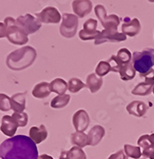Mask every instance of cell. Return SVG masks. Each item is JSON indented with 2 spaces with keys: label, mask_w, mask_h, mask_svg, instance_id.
<instances>
[{
  "label": "cell",
  "mask_w": 154,
  "mask_h": 159,
  "mask_svg": "<svg viewBox=\"0 0 154 159\" xmlns=\"http://www.w3.org/2000/svg\"><path fill=\"white\" fill-rule=\"evenodd\" d=\"M0 157L2 159H37L39 156L36 144L30 137L17 135L0 144Z\"/></svg>",
  "instance_id": "6da1fadb"
},
{
  "label": "cell",
  "mask_w": 154,
  "mask_h": 159,
  "mask_svg": "<svg viewBox=\"0 0 154 159\" xmlns=\"http://www.w3.org/2000/svg\"><path fill=\"white\" fill-rule=\"evenodd\" d=\"M36 55V50L33 47L25 46L10 52L7 57L6 64L12 71H22L34 62Z\"/></svg>",
  "instance_id": "7a4b0ae2"
},
{
  "label": "cell",
  "mask_w": 154,
  "mask_h": 159,
  "mask_svg": "<svg viewBox=\"0 0 154 159\" xmlns=\"http://www.w3.org/2000/svg\"><path fill=\"white\" fill-rule=\"evenodd\" d=\"M132 63L136 71L139 73V75L145 77L154 66V49L145 48L142 51H135L133 53Z\"/></svg>",
  "instance_id": "3957f363"
},
{
  "label": "cell",
  "mask_w": 154,
  "mask_h": 159,
  "mask_svg": "<svg viewBox=\"0 0 154 159\" xmlns=\"http://www.w3.org/2000/svg\"><path fill=\"white\" fill-rule=\"evenodd\" d=\"M4 23L7 26V38L11 44L22 46L29 41L28 34L17 25L16 19L12 17H7L5 18Z\"/></svg>",
  "instance_id": "277c9868"
},
{
  "label": "cell",
  "mask_w": 154,
  "mask_h": 159,
  "mask_svg": "<svg viewBox=\"0 0 154 159\" xmlns=\"http://www.w3.org/2000/svg\"><path fill=\"white\" fill-rule=\"evenodd\" d=\"M78 25L79 20L76 15L71 13H63L62 22L59 27V33L63 37L73 38L77 33Z\"/></svg>",
  "instance_id": "5b68a950"
},
{
  "label": "cell",
  "mask_w": 154,
  "mask_h": 159,
  "mask_svg": "<svg viewBox=\"0 0 154 159\" xmlns=\"http://www.w3.org/2000/svg\"><path fill=\"white\" fill-rule=\"evenodd\" d=\"M95 13L98 19L100 20L104 29L117 31V28L120 24V18L117 15L112 14L110 16H107L106 9L102 5H97L95 7Z\"/></svg>",
  "instance_id": "8992f818"
},
{
  "label": "cell",
  "mask_w": 154,
  "mask_h": 159,
  "mask_svg": "<svg viewBox=\"0 0 154 159\" xmlns=\"http://www.w3.org/2000/svg\"><path fill=\"white\" fill-rule=\"evenodd\" d=\"M16 23L27 34H34L41 28V22L38 20V19L34 18L33 15L29 13L23 16H19L16 19Z\"/></svg>",
  "instance_id": "52a82bcc"
},
{
  "label": "cell",
  "mask_w": 154,
  "mask_h": 159,
  "mask_svg": "<svg viewBox=\"0 0 154 159\" xmlns=\"http://www.w3.org/2000/svg\"><path fill=\"white\" fill-rule=\"evenodd\" d=\"M126 40V35L123 33H119L118 31H112V30H106L100 32V34L98 36V38L95 40V45H100L106 42L111 43H119Z\"/></svg>",
  "instance_id": "ba28073f"
},
{
  "label": "cell",
  "mask_w": 154,
  "mask_h": 159,
  "mask_svg": "<svg viewBox=\"0 0 154 159\" xmlns=\"http://www.w3.org/2000/svg\"><path fill=\"white\" fill-rule=\"evenodd\" d=\"M35 16L41 23H59L61 20L59 11L54 7H46Z\"/></svg>",
  "instance_id": "9c48e42d"
},
{
  "label": "cell",
  "mask_w": 154,
  "mask_h": 159,
  "mask_svg": "<svg viewBox=\"0 0 154 159\" xmlns=\"http://www.w3.org/2000/svg\"><path fill=\"white\" fill-rule=\"evenodd\" d=\"M73 124L76 131L84 132L85 130H86L90 124V118L88 114L83 109L78 110L73 116Z\"/></svg>",
  "instance_id": "30bf717a"
},
{
  "label": "cell",
  "mask_w": 154,
  "mask_h": 159,
  "mask_svg": "<svg viewBox=\"0 0 154 159\" xmlns=\"http://www.w3.org/2000/svg\"><path fill=\"white\" fill-rule=\"evenodd\" d=\"M73 10L79 18H84L88 15L93 8L92 2L90 0H74L72 4Z\"/></svg>",
  "instance_id": "8fae6325"
},
{
  "label": "cell",
  "mask_w": 154,
  "mask_h": 159,
  "mask_svg": "<svg viewBox=\"0 0 154 159\" xmlns=\"http://www.w3.org/2000/svg\"><path fill=\"white\" fill-rule=\"evenodd\" d=\"M141 29L140 21L139 19L135 18L133 20H130L128 17L125 19V22L122 25V32L125 35H129L131 37L136 36Z\"/></svg>",
  "instance_id": "7c38bea8"
},
{
  "label": "cell",
  "mask_w": 154,
  "mask_h": 159,
  "mask_svg": "<svg viewBox=\"0 0 154 159\" xmlns=\"http://www.w3.org/2000/svg\"><path fill=\"white\" fill-rule=\"evenodd\" d=\"M18 128V124L15 122L11 116H4L2 117L0 129L6 136H8L10 138L14 137Z\"/></svg>",
  "instance_id": "4fadbf2b"
},
{
  "label": "cell",
  "mask_w": 154,
  "mask_h": 159,
  "mask_svg": "<svg viewBox=\"0 0 154 159\" xmlns=\"http://www.w3.org/2000/svg\"><path fill=\"white\" fill-rule=\"evenodd\" d=\"M148 105L141 101H134L131 102L126 106V111L129 115L134 116L136 117H143L148 112Z\"/></svg>",
  "instance_id": "5bb4252c"
},
{
  "label": "cell",
  "mask_w": 154,
  "mask_h": 159,
  "mask_svg": "<svg viewBox=\"0 0 154 159\" xmlns=\"http://www.w3.org/2000/svg\"><path fill=\"white\" fill-rule=\"evenodd\" d=\"M154 87V79L145 77V81L138 84L132 90V94L138 96H148L152 92Z\"/></svg>",
  "instance_id": "9a60e30c"
},
{
  "label": "cell",
  "mask_w": 154,
  "mask_h": 159,
  "mask_svg": "<svg viewBox=\"0 0 154 159\" xmlns=\"http://www.w3.org/2000/svg\"><path fill=\"white\" fill-rule=\"evenodd\" d=\"M87 136L89 140V145L97 146L105 136V129L100 125H96L89 130Z\"/></svg>",
  "instance_id": "2e32d148"
},
{
  "label": "cell",
  "mask_w": 154,
  "mask_h": 159,
  "mask_svg": "<svg viewBox=\"0 0 154 159\" xmlns=\"http://www.w3.org/2000/svg\"><path fill=\"white\" fill-rule=\"evenodd\" d=\"M29 137L35 144H39L47 138V130L44 125H40V127H32L29 130Z\"/></svg>",
  "instance_id": "e0dca14e"
},
{
  "label": "cell",
  "mask_w": 154,
  "mask_h": 159,
  "mask_svg": "<svg viewBox=\"0 0 154 159\" xmlns=\"http://www.w3.org/2000/svg\"><path fill=\"white\" fill-rule=\"evenodd\" d=\"M11 109L14 113H22L26 107V98L24 93H16L10 98Z\"/></svg>",
  "instance_id": "ac0fdd59"
},
{
  "label": "cell",
  "mask_w": 154,
  "mask_h": 159,
  "mask_svg": "<svg viewBox=\"0 0 154 159\" xmlns=\"http://www.w3.org/2000/svg\"><path fill=\"white\" fill-rule=\"evenodd\" d=\"M86 88L90 90V92L92 94L98 92L102 85H103V79L102 77H99L96 75V73H92V74H89L86 77Z\"/></svg>",
  "instance_id": "d6986e66"
},
{
  "label": "cell",
  "mask_w": 154,
  "mask_h": 159,
  "mask_svg": "<svg viewBox=\"0 0 154 159\" xmlns=\"http://www.w3.org/2000/svg\"><path fill=\"white\" fill-rule=\"evenodd\" d=\"M51 91L49 89V83L40 82L36 84L32 91V95L36 99H45L50 95Z\"/></svg>",
  "instance_id": "ffe728a7"
},
{
  "label": "cell",
  "mask_w": 154,
  "mask_h": 159,
  "mask_svg": "<svg viewBox=\"0 0 154 159\" xmlns=\"http://www.w3.org/2000/svg\"><path fill=\"white\" fill-rule=\"evenodd\" d=\"M49 89L51 92L57 93L59 95H63L68 90V83L62 78H56L50 82Z\"/></svg>",
  "instance_id": "44dd1931"
},
{
  "label": "cell",
  "mask_w": 154,
  "mask_h": 159,
  "mask_svg": "<svg viewBox=\"0 0 154 159\" xmlns=\"http://www.w3.org/2000/svg\"><path fill=\"white\" fill-rule=\"evenodd\" d=\"M71 143L74 146L84 148L87 145H89V140L88 136L85 132H74L71 136Z\"/></svg>",
  "instance_id": "7402d4cb"
},
{
  "label": "cell",
  "mask_w": 154,
  "mask_h": 159,
  "mask_svg": "<svg viewBox=\"0 0 154 159\" xmlns=\"http://www.w3.org/2000/svg\"><path fill=\"white\" fill-rule=\"evenodd\" d=\"M136 69L134 68V65L132 62H129L127 64H125L120 69V76L123 81H129L135 78L136 76Z\"/></svg>",
  "instance_id": "603a6c76"
},
{
  "label": "cell",
  "mask_w": 154,
  "mask_h": 159,
  "mask_svg": "<svg viewBox=\"0 0 154 159\" xmlns=\"http://www.w3.org/2000/svg\"><path fill=\"white\" fill-rule=\"evenodd\" d=\"M70 100H71V96L68 94L58 95L51 101L50 106L54 109H61L68 105Z\"/></svg>",
  "instance_id": "cb8c5ba5"
},
{
  "label": "cell",
  "mask_w": 154,
  "mask_h": 159,
  "mask_svg": "<svg viewBox=\"0 0 154 159\" xmlns=\"http://www.w3.org/2000/svg\"><path fill=\"white\" fill-rule=\"evenodd\" d=\"M85 88H86V85L83 83V81L80 80L79 78L73 77L68 81V90L72 94H75Z\"/></svg>",
  "instance_id": "d4e9b609"
},
{
  "label": "cell",
  "mask_w": 154,
  "mask_h": 159,
  "mask_svg": "<svg viewBox=\"0 0 154 159\" xmlns=\"http://www.w3.org/2000/svg\"><path fill=\"white\" fill-rule=\"evenodd\" d=\"M124 151L127 157H131L134 159H139L142 156V151L139 146H134L131 144H125Z\"/></svg>",
  "instance_id": "484cf974"
},
{
  "label": "cell",
  "mask_w": 154,
  "mask_h": 159,
  "mask_svg": "<svg viewBox=\"0 0 154 159\" xmlns=\"http://www.w3.org/2000/svg\"><path fill=\"white\" fill-rule=\"evenodd\" d=\"M68 159H86V154L80 147L73 146L69 151H67Z\"/></svg>",
  "instance_id": "4316f807"
},
{
  "label": "cell",
  "mask_w": 154,
  "mask_h": 159,
  "mask_svg": "<svg viewBox=\"0 0 154 159\" xmlns=\"http://www.w3.org/2000/svg\"><path fill=\"white\" fill-rule=\"evenodd\" d=\"M110 72H112V68L108 61H101L99 62V64L96 67V75L99 77L107 75Z\"/></svg>",
  "instance_id": "83f0119b"
},
{
  "label": "cell",
  "mask_w": 154,
  "mask_h": 159,
  "mask_svg": "<svg viewBox=\"0 0 154 159\" xmlns=\"http://www.w3.org/2000/svg\"><path fill=\"white\" fill-rule=\"evenodd\" d=\"M117 58L119 59V61L122 62L123 65L125 64H127L129 62H131L132 59H133V55L131 54V52L125 48H123L121 49H119V51L117 52Z\"/></svg>",
  "instance_id": "f1b7e54d"
},
{
  "label": "cell",
  "mask_w": 154,
  "mask_h": 159,
  "mask_svg": "<svg viewBox=\"0 0 154 159\" xmlns=\"http://www.w3.org/2000/svg\"><path fill=\"white\" fill-rule=\"evenodd\" d=\"M11 116L20 128H23L28 124V115L24 112L14 113Z\"/></svg>",
  "instance_id": "f546056e"
},
{
  "label": "cell",
  "mask_w": 154,
  "mask_h": 159,
  "mask_svg": "<svg viewBox=\"0 0 154 159\" xmlns=\"http://www.w3.org/2000/svg\"><path fill=\"white\" fill-rule=\"evenodd\" d=\"M100 34V31H96V32H86L84 29L79 32V37L81 40L86 41V40H96L98 36Z\"/></svg>",
  "instance_id": "4dcf8cb0"
},
{
  "label": "cell",
  "mask_w": 154,
  "mask_h": 159,
  "mask_svg": "<svg viewBox=\"0 0 154 159\" xmlns=\"http://www.w3.org/2000/svg\"><path fill=\"white\" fill-rule=\"evenodd\" d=\"M10 109H11L10 98L4 93H0V111L7 112Z\"/></svg>",
  "instance_id": "1f68e13d"
},
{
  "label": "cell",
  "mask_w": 154,
  "mask_h": 159,
  "mask_svg": "<svg viewBox=\"0 0 154 159\" xmlns=\"http://www.w3.org/2000/svg\"><path fill=\"white\" fill-rule=\"evenodd\" d=\"M110 65H111V68H112V72H114V73H119L120 72V69L121 67L123 66L122 62L119 61V59L117 58L116 55H112L108 61H107Z\"/></svg>",
  "instance_id": "d6a6232c"
},
{
  "label": "cell",
  "mask_w": 154,
  "mask_h": 159,
  "mask_svg": "<svg viewBox=\"0 0 154 159\" xmlns=\"http://www.w3.org/2000/svg\"><path fill=\"white\" fill-rule=\"evenodd\" d=\"M98 26V20L94 19H89L84 23V30L86 32H96Z\"/></svg>",
  "instance_id": "836d02e7"
},
{
  "label": "cell",
  "mask_w": 154,
  "mask_h": 159,
  "mask_svg": "<svg viewBox=\"0 0 154 159\" xmlns=\"http://www.w3.org/2000/svg\"><path fill=\"white\" fill-rule=\"evenodd\" d=\"M150 139H151V147L147 152L142 153V156L145 158H150V157L154 153V133L150 135Z\"/></svg>",
  "instance_id": "e575fe53"
},
{
  "label": "cell",
  "mask_w": 154,
  "mask_h": 159,
  "mask_svg": "<svg viewBox=\"0 0 154 159\" xmlns=\"http://www.w3.org/2000/svg\"><path fill=\"white\" fill-rule=\"evenodd\" d=\"M108 159H128L124 150H120L112 155H111Z\"/></svg>",
  "instance_id": "d590c367"
},
{
  "label": "cell",
  "mask_w": 154,
  "mask_h": 159,
  "mask_svg": "<svg viewBox=\"0 0 154 159\" xmlns=\"http://www.w3.org/2000/svg\"><path fill=\"white\" fill-rule=\"evenodd\" d=\"M7 37V26L4 22H0V38Z\"/></svg>",
  "instance_id": "8d00e7d4"
},
{
  "label": "cell",
  "mask_w": 154,
  "mask_h": 159,
  "mask_svg": "<svg viewBox=\"0 0 154 159\" xmlns=\"http://www.w3.org/2000/svg\"><path fill=\"white\" fill-rule=\"evenodd\" d=\"M37 159H54V158H53L52 157L48 156V155H46V154H44V155H41V156H39Z\"/></svg>",
  "instance_id": "74e56055"
},
{
  "label": "cell",
  "mask_w": 154,
  "mask_h": 159,
  "mask_svg": "<svg viewBox=\"0 0 154 159\" xmlns=\"http://www.w3.org/2000/svg\"><path fill=\"white\" fill-rule=\"evenodd\" d=\"M59 159H68L67 157V151H61L60 157Z\"/></svg>",
  "instance_id": "f35d334b"
},
{
  "label": "cell",
  "mask_w": 154,
  "mask_h": 159,
  "mask_svg": "<svg viewBox=\"0 0 154 159\" xmlns=\"http://www.w3.org/2000/svg\"><path fill=\"white\" fill-rule=\"evenodd\" d=\"M148 1H150V2H154V0H148Z\"/></svg>",
  "instance_id": "ab89813d"
},
{
  "label": "cell",
  "mask_w": 154,
  "mask_h": 159,
  "mask_svg": "<svg viewBox=\"0 0 154 159\" xmlns=\"http://www.w3.org/2000/svg\"><path fill=\"white\" fill-rule=\"evenodd\" d=\"M152 92H153V95H154V87H153V89H152Z\"/></svg>",
  "instance_id": "60d3db41"
},
{
  "label": "cell",
  "mask_w": 154,
  "mask_h": 159,
  "mask_svg": "<svg viewBox=\"0 0 154 159\" xmlns=\"http://www.w3.org/2000/svg\"><path fill=\"white\" fill-rule=\"evenodd\" d=\"M139 159H147V158H145V157H144V158H139Z\"/></svg>",
  "instance_id": "b9f144b4"
},
{
  "label": "cell",
  "mask_w": 154,
  "mask_h": 159,
  "mask_svg": "<svg viewBox=\"0 0 154 159\" xmlns=\"http://www.w3.org/2000/svg\"></svg>",
  "instance_id": "7bdbcfd3"
}]
</instances>
